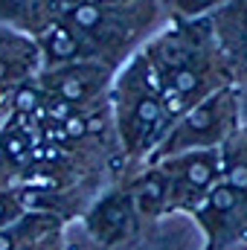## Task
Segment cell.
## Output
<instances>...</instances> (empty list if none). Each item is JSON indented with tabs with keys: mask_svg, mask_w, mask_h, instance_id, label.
Wrapping results in <instances>:
<instances>
[{
	"mask_svg": "<svg viewBox=\"0 0 247 250\" xmlns=\"http://www.w3.org/2000/svg\"><path fill=\"white\" fill-rule=\"evenodd\" d=\"M128 79L131 82L123 87V102H120V123H123L125 146L137 151V148H145L148 134L163 120V102L137 79L134 70Z\"/></svg>",
	"mask_w": 247,
	"mask_h": 250,
	"instance_id": "cell-1",
	"label": "cell"
},
{
	"mask_svg": "<svg viewBox=\"0 0 247 250\" xmlns=\"http://www.w3.org/2000/svg\"><path fill=\"white\" fill-rule=\"evenodd\" d=\"M105 76H108V70L99 67V64H87V62L62 64V67H53L41 79V87L50 96H62L73 105H82L105 87Z\"/></svg>",
	"mask_w": 247,
	"mask_h": 250,
	"instance_id": "cell-2",
	"label": "cell"
},
{
	"mask_svg": "<svg viewBox=\"0 0 247 250\" xmlns=\"http://www.w3.org/2000/svg\"><path fill=\"white\" fill-rule=\"evenodd\" d=\"M41 50L47 53L50 64L62 67V64H76V62H90L99 50L93 47V41L79 32L67 18L50 23L44 32H41Z\"/></svg>",
	"mask_w": 247,
	"mask_h": 250,
	"instance_id": "cell-3",
	"label": "cell"
},
{
	"mask_svg": "<svg viewBox=\"0 0 247 250\" xmlns=\"http://www.w3.org/2000/svg\"><path fill=\"white\" fill-rule=\"evenodd\" d=\"M172 169H178L175 175L181 178V184L189 187L192 192H204L212 189L218 178V151L212 148H198V151H186L181 160L172 163Z\"/></svg>",
	"mask_w": 247,
	"mask_h": 250,
	"instance_id": "cell-4",
	"label": "cell"
},
{
	"mask_svg": "<svg viewBox=\"0 0 247 250\" xmlns=\"http://www.w3.org/2000/svg\"><path fill=\"white\" fill-rule=\"evenodd\" d=\"M128 215H131L128 198H108V201H102L99 209L93 212L90 227H93V233H96L102 242H114V239H120V233L125 230Z\"/></svg>",
	"mask_w": 247,
	"mask_h": 250,
	"instance_id": "cell-5",
	"label": "cell"
},
{
	"mask_svg": "<svg viewBox=\"0 0 247 250\" xmlns=\"http://www.w3.org/2000/svg\"><path fill=\"white\" fill-rule=\"evenodd\" d=\"M166 195H169V184H166V178L163 175H145L140 184H137V204L145 209V212H157L160 207H163V201H166Z\"/></svg>",
	"mask_w": 247,
	"mask_h": 250,
	"instance_id": "cell-6",
	"label": "cell"
},
{
	"mask_svg": "<svg viewBox=\"0 0 247 250\" xmlns=\"http://www.w3.org/2000/svg\"><path fill=\"white\" fill-rule=\"evenodd\" d=\"M44 93H47V90L38 87L35 82H23V84L15 90V102H12V105H15L18 114H35V111L44 105V99H47Z\"/></svg>",
	"mask_w": 247,
	"mask_h": 250,
	"instance_id": "cell-7",
	"label": "cell"
},
{
	"mask_svg": "<svg viewBox=\"0 0 247 250\" xmlns=\"http://www.w3.org/2000/svg\"><path fill=\"white\" fill-rule=\"evenodd\" d=\"M32 143H29V137L23 134V131H6L3 134V154L9 157V160H23L26 154H32Z\"/></svg>",
	"mask_w": 247,
	"mask_h": 250,
	"instance_id": "cell-8",
	"label": "cell"
},
{
	"mask_svg": "<svg viewBox=\"0 0 247 250\" xmlns=\"http://www.w3.org/2000/svg\"><path fill=\"white\" fill-rule=\"evenodd\" d=\"M160 102H163V114H166V117H172V120H178L186 108H189V96H184L181 90H175L172 84L166 87V93L160 96Z\"/></svg>",
	"mask_w": 247,
	"mask_h": 250,
	"instance_id": "cell-9",
	"label": "cell"
},
{
	"mask_svg": "<svg viewBox=\"0 0 247 250\" xmlns=\"http://www.w3.org/2000/svg\"><path fill=\"white\" fill-rule=\"evenodd\" d=\"M64 125V131H67V140H82V137H87V120H82V117H73V120H67Z\"/></svg>",
	"mask_w": 247,
	"mask_h": 250,
	"instance_id": "cell-10",
	"label": "cell"
},
{
	"mask_svg": "<svg viewBox=\"0 0 247 250\" xmlns=\"http://www.w3.org/2000/svg\"><path fill=\"white\" fill-rule=\"evenodd\" d=\"M15 215H18V204H15L6 192H0V227H6Z\"/></svg>",
	"mask_w": 247,
	"mask_h": 250,
	"instance_id": "cell-11",
	"label": "cell"
},
{
	"mask_svg": "<svg viewBox=\"0 0 247 250\" xmlns=\"http://www.w3.org/2000/svg\"><path fill=\"white\" fill-rule=\"evenodd\" d=\"M96 3H123V0H96Z\"/></svg>",
	"mask_w": 247,
	"mask_h": 250,
	"instance_id": "cell-12",
	"label": "cell"
}]
</instances>
